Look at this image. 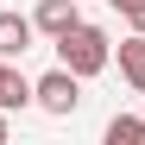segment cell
<instances>
[{"mask_svg": "<svg viewBox=\"0 0 145 145\" xmlns=\"http://www.w3.org/2000/svg\"><path fill=\"white\" fill-rule=\"evenodd\" d=\"M57 44V63L63 69H76V76L88 82V76H101V69L114 63V38L101 32V25H88V19H82V25H69L63 38H51Z\"/></svg>", "mask_w": 145, "mask_h": 145, "instance_id": "obj_1", "label": "cell"}, {"mask_svg": "<svg viewBox=\"0 0 145 145\" xmlns=\"http://www.w3.org/2000/svg\"><path fill=\"white\" fill-rule=\"evenodd\" d=\"M32 107L69 120V114L82 107V76H76V69H63V63H57V69H44V76L32 82Z\"/></svg>", "mask_w": 145, "mask_h": 145, "instance_id": "obj_2", "label": "cell"}, {"mask_svg": "<svg viewBox=\"0 0 145 145\" xmlns=\"http://www.w3.org/2000/svg\"><path fill=\"white\" fill-rule=\"evenodd\" d=\"M32 25L44 38H63L69 25H82V0H38V13H32Z\"/></svg>", "mask_w": 145, "mask_h": 145, "instance_id": "obj_3", "label": "cell"}, {"mask_svg": "<svg viewBox=\"0 0 145 145\" xmlns=\"http://www.w3.org/2000/svg\"><path fill=\"white\" fill-rule=\"evenodd\" d=\"M32 38H38V25H32L25 13H0V57H7V63L25 57V51H32Z\"/></svg>", "mask_w": 145, "mask_h": 145, "instance_id": "obj_4", "label": "cell"}, {"mask_svg": "<svg viewBox=\"0 0 145 145\" xmlns=\"http://www.w3.org/2000/svg\"><path fill=\"white\" fill-rule=\"evenodd\" d=\"M114 63H120V76H126V88L145 95V32L120 38V44H114Z\"/></svg>", "mask_w": 145, "mask_h": 145, "instance_id": "obj_5", "label": "cell"}, {"mask_svg": "<svg viewBox=\"0 0 145 145\" xmlns=\"http://www.w3.org/2000/svg\"><path fill=\"white\" fill-rule=\"evenodd\" d=\"M0 107H7V114H19V107H32V82L19 76V69L7 76V88H0Z\"/></svg>", "mask_w": 145, "mask_h": 145, "instance_id": "obj_6", "label": "cell"}, {"mask_svg": "<svg viewBox=\"0 0 145 145\" xmlns=\"http://www.w3.org/2000/svg\"><path fill=\"white\" fill-rule=\"evenodd\" d=\"M120 139H145V120L139 114H114L107 120V145H120Z\"/></svg>", "mask_w": 145, "mask_h": 145, "instance_id": "obj_7", "label": "cell"}, {"mask_svg": "<svg viewBox=\"0 0 145 145\" xmlns=\"http://www.w3.org/2000/svg\"><path fill=\"white\" fill-rule=\"evenodd\" d=\"M107 7H114V13H120V19H133V13H139V7H145V0H107Z\"/></svg>", "mask_w": 145, "mask_h": 145, "instance_id": "obj_8", "label": "cell"}, {"mask_svg": "<svg viewBox=\"0 0 145 145\" xmlns=\"http://www.w3.org/2000/svg\"><path fill=\"white\" fill-rule=\"evenodd\" d=\"M126 25H133V32H145V7H139V13H133V19H126Z\"/></svg>", "mask_w": 145, "mask_h": 145, "instance_id": "obj_9", "label": "cell"}, {"mask_svg": "<svg viewBox=\"0 0 145 145\" xmlns=\"http://www.w3.org/2000/svg\"><path fill=\"white\" fill-rule=\"evenodd\" d=\"M7 76H13V63H7V57H0V88H7Z\"/></svg>", "mask_w": 145, "mask_h": 145, "instance_id": "obj_10", "label": "cell"}, {"mask_svg": "<svg viewBox=\"0 0 145 145\" xmlns=\"http://www.w3.org/2000/svg\"><path fill=\"white\" fill-rule=\"evenodd\" d=\"M0 145H7V107H0Z\"/></svg>", "mask_w": 145, "mask_h": 145, "instance_id": "obj_11", "label": "cell"}]
</instances>
